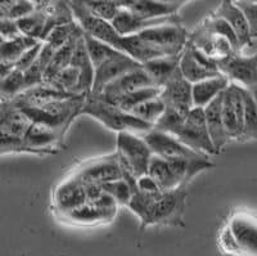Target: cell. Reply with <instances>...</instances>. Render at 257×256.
I'll list each match as a JSON object with an SVG mask.
<instances>
[{
    "label": "cell",
    "instance_id": "obj_27",
    "mask_svg": "<svg viewBox=\"0 0 257 256\" xmlns=\"http://www.w3.org/2000/svg\"><path fill=\"white\" fill-rule=\"evenodd\" d=\"M161 88H146V89H141V91H135L133 93L125 94V96H121L118 98H116L114 101H112L109 105L114 106V107L120 108L123 112H130L133 108H135L137 106L142 105L143 102H147L149 99L157 98L160 97Z\"/></svg>",
    "mask_w": 257,
    "mask_h": 256
},
{
    "label": "cell",
    "instance_id": "obj_14",
    "mask_svg": "<svg viewBox=\"0 0 257 256\" xmlns=\"http://www.w3.org/2000/svg\"><path fill=\"white\" fill-rule=\"evenodd\" d=\"M234 243L237 244L240 256H256L257 227L254 215L245 211H238L226 224Z\"/></svg>",
    "mask_w": 257,
    "mask_h": 256
},
{
    "label": "cell",
    "instance_id": "obj_4",
    "mask_svg": "<svg viewBox=\"0 0 257 256\" xmlns=\"http://www.w3.org/2000/svg\"><path fill=\"white\" fill-rule=\"evenodd\" d=\"M84 99L85 96H79L64 101H54L40 107L24 108L21 111L29 117L32 124H39L50 129L64 140L73 120L80 116Z\"/></svg>",
    "mask_w": 257,
    "mask_h": 256
},
{
    "label": "cell",
    "instance_id": "obj_32",
    "mask_svg": "<svg viewBox=\"0 0 257 256\" xmlns=\"http://www.w3.org/2000/svg\"><path fill=\"white\" fill-rule=\"evenodd\" d=\"M100 191L111 196L118 206H127L128 201L132 200L133 188L125 179H118V181L109 182L99 186Z\"/></svg>",
    "mask_w": 257,
    "mask_h": 256
},
{
    "label": "cell",
    "instance_id": "obj_11",
    "mask_svg": "<svg viewBox=\"0 0 257 256\" xmlns=\"http://www.w3.org/2000/svg\"><path fill=\"white\" fill-rule=\"evenodd\" d=\"M142 138L147 143V146L149 147L153 156L162 158V160L178 161L206 156V154L198 153V152H194L185 147L183 143L179 142L173 135L155 130V129L149 130Z\"/></svg>",
    "mask_w": 257,
    "mask_h": 256
},
{
    "label": "cell",
    "instance_id": "obj_30",
    "mask_svg": "<svg viewBox=\"0 0 257 256\" xmlns=\"http://www.w3.org/2000/svg\"><path fill=\"white\" fill-rule=\"evenodd\" d=\"M164 111V102L161 101L160 97H157V98L149 99L147 102H143L142 105L137 106L128 114L132 115V116L137 117V119L142 120V121L147 122V124L155 125L156 122L158 121V119L162 116Z\"/></svg>",
    "mask_w": 257,
    "mask_h": 256
},
{
    "label": "cell",
    "instance_id": "obj_33",
    "mask_svg": "<svg viewBox=\"0 0 257 256\" xmlns=\"http://www.w3.org/2000/svg\"><path fill=\"white\" fill-rule=\"evenodd\" d=\"M80 30L81 29L76 24V21H73L71 24L61 25V26H57L56 29H53L43 43H48L57 50L63 47L64 44L67 43L75 34H77Z\"/></svg>",
    "mask_w": 257,
    "mask_h": 256
},
{
    "label": "cell",
    "instance_id": "obj_31",
    "mask_svg": "<svg viewBox=\"0 0 257 256\" xmlns=\"http://www.w3.org/2000/svg\"><path fill=\"white\" fill-rule=\"evenodd\" d=\"M82 4L93 17L99 18V20L109 22V24L121 9L120 3L112 2V0H85L82 2Z\"/></svg>",
    "mask_w": 257,
    "mask_h": 256
},
{
    "label": "cell",
    "instance_id": "obj_5",
    "mask_svg": "<svg viewBox=\"0 0 257 256\" xmlns=\"http://www.w3.org/2000/svg\"><path fill=\"white\" fill-rule=\"evenodd\" d=\"M80 115H89L96 121L103 124L105 128L117 131V133L128 131L133 134L144 135L153 129V125L151 124H147V122L132 116L127 112H123L120 108L104 102L99 97L90 93L85 96Z\"/></svg>",
    "mask_w": 257,
    "mask_h": 256
},
{
    "label": "cell",
    "instance_id": "obj_3",
    "mask_svg": "<svg viewBox=\"0 0 257 256\" xmlns=\"http://www.w3.org/2000/svg\"><path fill=\"white\" fill-rule=\"evenodd\" d=\"M114 153L120 163L122 179L130 184L133 192H135V181L137 178L148 173L149 161L153 156L152 152L141 135L121 131L117 133V149Z\"/></svg>",
    "mask_w": 257,
    "mask_h": 256
},
{
    "label": "cell",
    "instance_id": "obj_25",
    "mask_svg": "<svg viewBox=\"0 0 257 256\" xmlns=\"http://www.w3.org/2000/svg\"><path fill=\"white\" fill-rule=\"evenodd\" d=\"M179 71L181 76L187 80L189 84H196L202 80L211 79L215 76L221 75L217 71H212L210 68L202 66L198 61L192 55L187 47H184L183 52L180 53V59H179Z\"/></svg>",
    "mask_w": 257,
    "mask_h": 256
},
{
    "label": "cell",
    "instance_id": "obj_26",
    "mask_svg": "<svg viewBox=\"0 0 257 256\" xmlns=\"http://www.w3.org/2000/svg\"><path fill=\"white\" fill-rule=\"evenodd\" d=\"M240 93L243 99V138L244 140H254L257 138L256 94L243 88H240Z\"/></svg>",
    "mask_w": 257,
    "mask_h": 256
},
{
    "label": "cell",
    "instance_id": "obj_22",
    "mask_svg": "<svg viewBox=\"0 0 257 256\" xmlns=\"http://www.w3.org/2000/svg\"><path fill=\"white\" fill-rule=\"evenodd\" d=\"M229 80L224 75L215 76L211 79L192 84V105L193 108H205L213 99L224 93L229 87Z\"/></svg>",
    "mask_w": 257,
    "mask_h": 256
},
{
    "label": "cell",
    "instance_id": "obj_36",
    "mask_svg": "<svg viewBox=\"0 0 257 256\" xmlns=\"http://www.w3.org/2000/svg\"><path fill=\"white\" fill-rule=\"evenodd\" d=\"M41 45H43V43H41V41H38V43L34 44L31 48H29L27 50H25V52L21 54L20 58L15 62L16 70L21 71V72L26 71L27 68H29L32 63H34V61L36 59L38 54L40 53Z\"/></svg>",
    "mask_w": 257,
    "mask_h": 256
},
{
    "label": "cell",
    "instance_id": "obj_13",
    "mask_svg": "<svg viewBox=\"0 0 257 256\" xmlns=\"http://www.w3.org/2000/svg\"><path fill=\"white\" fill-rule=\"evenodd\" d=\"M215 16L222 18L233 30L234 35L239 44L238 54L247 55V57L256 55L257 40L252 39L248 24H247L244 16L233 2H222L219 8L216 9Z\"/></svg>",
    "mask_w": 257,
    "mask_h": 256
},
{
    "label": "cell",
    "instance_id": "obj_21",
    "mask_svg": "<svg viewBox=\"0 0 257 256\" xmlns=\"http://www.w3.org/2000/svg\"><path fill=\"white\" fill-rule=\"evenodd\" d=\"M203 114H205L208 137H210L211 143H212L213 149H215L216 154H219L224 149V147L230 142L226 131H225L224 124H222L221 94L203 108Z\"/></svg>",
    "mask_w": 257,
    "mask_h": 256
},
{
    "label": "cell",
    "instance_id": "obj_15",
    "mask_svg": "<svg viewBox=\"0 0 257 256\" xmlns=\"http://www.w3.org/2000/svg\"><path fill=\"white\" fill-rule=\"evenodd\" d=\"M139 67H142V63L134 61L128 55L123 54V53L117 52L113 57H111L104 63L100 64L99 67L94 68L93 87H91L90 94H94V96L100 94V92L109 82Z\"/></svg>",
    "mask_w": 257,
    "mask_h": 256
},
{
    "label": "cell",
    "instance_id": "obj_38",
    "mask_svg": "<svg viewBox=\"0 0 257 256\" xmlns=\"http://www.w3.org/2000/svg\"><path fill=\"white\" fill-rule=\"evenodd\" d=\"M2 103H3V102H2V99H0V106H2Z\"/></svg>",
    "mask_w": 257,
    "mask_h": 256
},
{
    "label": "cell",
    "instance_id": "obj_19",
    "mask_svg": "<svg viewBox=\"0 0 257 256\" xmlns=\"http://www.w3.org/2000/svg\"><path fill=\"white\" fill-rule=\"evenodd\" d=\"M122 9L143 18H161L176 16L184 4L183 0H121Z\"/></svg>",
    "mask_w": 257,
    "mask_h": 256
},
{
    "label": "cell",
    "instance_id": "obj_2",
    "mask_svg": "<svg viewBox=\"0 0 257 256\" xmlns=\"http://www.w3.org/2000/svg\"><path fill=\"white\" fill-rule=\"evenodd\" d=\"M187 188L153 195L135 191L127 206L141 219V229L151 225L183 227Z\"/></svg>",
    "mask_w": 257,
    "mask_h": 256
},
{
    "label": "cell",
    "instance_id": "obj_6",
    "mask_svg": "<svg viewBox=\"0 0 257 256\" xmlns=\"http://www.w3.org/2000/svg\"><path fill=\"white\" fill-rule=\"evenodd\" d=\"M167 134L173 135L192 151L206 156L216 154L208 137L203 108H192L188 116L179 125L170 129Z\"/></svg>",
    "mask_w": 257,
    "mask_h": 256
},
{
    "label": "cell",
    "instance_id": "obj_16",
    "mask_svg": "<svg viewBox=\"0 0 257 256\" xmlns=\"http://www.w3.org/2000/svg\"><path fill=\"white\" fill-rule=\"evenodd\" d=\"M146 88H157L153 84L151 76L144 71L143 66L139 68L130 71V72L125 73V75L120 76L118 79L113 80L109 82L107 87L100 92V94H96V97H99L104 102L111 103L116 98L125 94L133 93L135 91H141V89H146Z\"/></svg>",
    "mask_w": 257,
    "mask_h": 256
},
{
    "label": "cell",
    "instance_id": "obj_18",
    "mask_svg": "<svg viewBox=\"0 0 257 256\" xmlns=\"http://www.w3.org/2000/svg\"><path fill=\"white\" fill-rule=\"evenodd\" d=\"M171 24H181V17L176 15L161 18H143L133 15V13L127 12L126 9L122 8L120 9V12L117 13V16L111 22L112 27L121 36L137 35V34H139L143 30Z\"/></svg>",
    "mask_w": 257,
    "mask_h": 256
},
{
    "label": "cell",
    "instance_id": "obj_9",
    "mask_svg": "<svg viewBox=\"0 0 257 256\" xmlns=\"http://www.w3.org/2000/svg\"><path fill=\"white\" fill-rule=\"evenodd\" d=\"M217 70L230 84L243 88L256 94L257 88V55L235 54L228 59L217 62Z\"/></svg>",
    "mask_w": 257,
    "mask_h": 256
},
{
    "label": "cell",
    "instance_id": "obj_34",
    "mask_svg": "<svg viewBox=\"0 0 257 256\" xmlns=\"http://www.w3.org/2000/svg\"><path fill=\"white\" fill-rule=\"evenodd\" d=\"M7 153H32L34 152L25 144L24 139L20 137H13L7 133L0 131V154Z\"/></svg>",
    "mask_w": 257,
    "mask_h": 256
},
{
    "label": "cell",
    "instance_id": "obj_29",
    "mask_svg": "<svg viewBox=\"0 0 257 256\" xmlns=\"http://www.w3.org/2000/svg\"><path fill=\"white\" fill-rule=\"evenodd\" d=\"M84 43L93 68L99 67L100 64L104 63L107 59L113 57L117 53V50H114L113 48L108 47L107 44L91 38L88 34H84Z\"/></svg>",
    "mask_w": 257,
    "mask_h": 256
},
{
    "label": "cell",
    "instance_id": "obj_28",
    "mask_svg": "<svg viewBox=\"0 0 257 256\" xmlns=\"http://www.w3.org/2000/svg\"><path fill=\"white\" fill-rule=\"evenodd\" d=\"M26 91L24 72L13 68L9 73L0 79V99L2 102H9L18 94Z\"/></svg>",
    "mask_w": 257,
    "mask_h": 256
},
{
    "label": "cell",
    "instance_id": "obj_24",
    "mask_svg": "<svg viewBox=\"0 0 257 256\" xmlns=\"http://www.w3.org/2000/svg\"><path fill=\"white\" fill-rule=\"evenodd\" d=\"M82 34H84L82 30H80L77 34H75L67 43L64 44L63 47H61L59 49L56 50V53L53 54L49 64H48L47 68H45L44 71V75H43V84H50V81H52L62 70H64L67 66H70L73 49L76 47L77 40L81 38Z\"/></svg>",
    "mask_w": 257,
    "mask_h": 256
},
{
    "label": "cell",
    "instance_id": "obj_35",
    "mask_svg": "<svg viewBox=\"0 0 257 256\" xmlns=\"http://www.w3.org/2000/svg\"><path fill=\"white\" fill-rule=\"evenodd\" d=\"M239 8L248 24L252 39L257 40V4L256 2H233Z\"/></svg>",
    "mask_w": 257,
    "mask_h": 256
},
{
    "label": "cell",
    "instance_id": "obj_37",
    "mask_svg": "<svg viewBox=\"0 0 257 256\" xmlns=\"http://www.w3.org/2000/svg\"><path fill=\"white\" fill-rule=\"evenodd\" d=\"M135 187H137V191L142 193H148V195H153V193L161 192L158 189L157 184L155 183L152 178L149 177L148 174L142 175V177L137 178L135 181Z\"/></svg>",
    "mask_w": 257,
    "mask_h": 256
},
{
    "label": "cell",
    "instance_id": "obj_23",
    "mask_svg": "<svg viewBox=\"0 0 257 256\" xmlns=\"http://www.w3.org/2000/svg\"><path fill=\"white\" fill-rule=\"evenodd\" d=\"M179 59H180V54L167 55V57H160V58H153L151 61L144 62L142 66L144 71L151 76L155 87L162 89V87L171 79V76L179 68Z\"/></svg>",
    "mask_w": 257,
    "mask_h": 256
},
{
    "label": "cell",
    "instance_id": "obj_10",
    "mask_svg": "<svg viewBox=\"0 0 257 256\" xmlns=\"http://www.w3.org/2000/svg\"><path fill=\"white\" fill-rule=\"evenodd\" d=\"M161 101L164 102L165 111H169L176 116L185 119L192 105V84L181 76L180 71H175L171 79L162 87L160 93Z\"/></svg>",
    "mask_w": 257,
    "mask_h": 256
},
{
    "label": "cell",
    "instance_id": "obj_1",
    "mask_svg": "<svg viewBox=\"0 0 257 256\" xmlns=\"http://www.w3.org/2000/svg\"><path fill=\"white\" fill-rule=\"evenodd\" d=\"M67 3L72 12L73 20L76 21V24L79 25L84 34H88L91 38L107 44L108 47L128 55L130 58L142 64L153 58L164 57L160 52L144 44L138 38V35L121 36L120 34H117L109 22L93 17L88 9L85 8L82 2L75 0V2H67Z\"/></svg>",
    "mask_w": 257,
    "mask_h": 256
},
{
    "label": "cell",
    "instance_id": "obj_7",
    "mask_svg": "<svg viewBox=\"0 0 257 256\" xmlns=\"http://www.w3.org/2000/svg\"><path fill=\"white\" fill-rule=\"evenodd\" d=\"M137 35L148 47L160 52L164 57H167L179 55L183 52L189 34L183 24H171L151 27Z\"/></svg>",
    "mask_w": 257,
    "mask_h": 256
},
{
    "label": "cell",
    "instance_id": "obj_17",
    "mask_svg": "<svg viewBox=\"0 0 257 256\" xmlns=\"http://www.w3.org/2000/svg\"><path fill=\"white\" fill-rule=\"evenodd\" d=\"M54 213H66L88 202L85 186L71 173L53 191Z\"/></svg>",
    "mask_w": 257,
    "mask_h": 256
},
{
    "label": "cell",
    "instance_id": "obj_8",
    "mask_svg": "<svg viewBox=\"0 0 257 256\" xmlns=\"http://www.w3.org/2000/svg\"><path fill=\"white\" fill-rule=\"evenodd\" d=\"M72 174L84 186L99 187L109 182L122 179V172L116 153L85 161L73 170Z\"/></svg>",
    "mask_w": 257,
    "mask_h": 256
},
{
    "label": "cell",
    "instance_id": "obj_12",
    "mask_svg": "<svg viewBox=\"0 0 257 256\" xmlns=\"http://www.w3.org/2000/svg\"><path fill=\"white\" fill-rule=\"evenodd\" d=\"M221 117L225 131L230 140H244L243 138V99L240 88L234 84L221 94Z\"/></svg>",
    "mask_w": 257,
    "mask_h": 256
},
{
    "label": "cell",
    "instance_id": "obj_20",
    "mask_svg": "<svg viewBox=\"0 0 257 256\" xmlns=\"http://www.w3.org/2000/svg\"><path fill=\"white\" fill-rule=\"evenodd\" d=\"M57 218L63 223L71 225H79V227H90V225L103 224L109 223L114 219L117 213L107 211V210L99 209L95 205L86 202L81 206L72 209L66 213H54Z\"/></svg>",
    "mask_w": 257,
    "mask_h": 256
}]
</instances>
